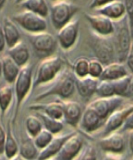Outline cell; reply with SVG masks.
I'll return each mask as SVG.
<instances>
[{
  "label": "cell",
  "mask_w": 133,
  "mask_h": 160,
  "mask_svg": "<svg viewBox=\"0 0 133 160\" xmlns=\"http://www.w3.org/2000/svg\"><path fill=\"white\" fill-rule=\"evenodd\" d=\"M48 88L36 96L35 101H40L50 96L57 95L63 98H68L74 94L76 85L73 72L68 68L62 69L58 75L50 82Z\"/></svg>",
  "instance_id": "cell-1"
},
{
  "label": "cell",
  "mask_w": 133,
  "mask_h": 160,
  "mask_svg": "<svg viewBox=\"0 0 133 160\" xmlns=\"http://www.w3.org/2000/svg\"><path fill=\"white\" fill-rule=\"evenodd\" d=\"M114 32L112 36L116 50L117 62L124 63L132 42V36L127 16L114 22Z\"/></svg>",
  "instance_id": "cell-2"
},
{
  "label": "cell",
  "mask_w": 133,
  "mask_h": 160,
  "mask_svg": "<svg viewBox=\"0 0 133 160\" xmlns=\"http://www.w3.org/2000/svg\"><path fill=\"white\" fill-rule=\"evenodd\" d=\"M62 58L56 55L46 57L39 64L34 79L33 80V89L41 85L52 82L62 70L63 66Z\"/></svg>",
  "instance_id": "cell-3"
},
{
  "label": "cell",
  "mask_w": 133,
  "mask_h": 160,
  "mask_svg": "<svg viewBox=\"0 0 133 160\" xmlns=\"http://www.w3.org/2000/svg\"><path fill=\"white\" fill-rule=\"evenodd\" d=\"M33 67L29 64L21 68L19 74L15 82V94L16 106L13 123L16 120L20 108L25 98L33 88Z\"/></svg>",
  "instance_id": "cell-4"
},
{
  "label": "cell",
  "mask_w": 133,
  "mask_h": 160,
  "mask_svg": "<svg viewBox=\"0 0 133 160\" xmlns=\"http://www.w3.org/2000/svg\"><path fill=\"white\" fill-rule=\"evenodd\" d=\"M80 11V8L70 0H57L50 8L52 24L57 30L71 21L72 17Z\"/></svg>",
  "instance_id": "cell-5"
},
{
  "label": "cell",
  "mask_w": 133,
  "mask_h": 160,
  "mask_svg": "<svg viewBox=\"0 0 133 160\" xmlns=\"http://www.w3.org/2000/svg\"><path fill=\"white\" fill-rule=\"evenodd\" d=\"M91 46L96 58L104 66L117 62L116 50L112 36H101L93 32Z\"/></svg>",
  "instance_id": "cell-6"
},
{
  "label": "cell",
  "mask_w": 133,
  "mask_h": 160,
  "mask_svg": "<svg viewBox=\"0 0 133 160\" xmlns=\"http://www.w3.org/2000/svg\"><path fill=\"white\" fill-rule=\"evenodd\" d=\"M12 19L25 31L31 34L46 31L48 27L46 18L28 10L16 13Z\"/></svg>",
  "instance_id": "cell-7"
},
{
  "label": "cell",
  "mask_w": 133,
  "mask_h": 160,
  "mask_svg": "<svg viewBox=\"0 0 133 160\" xmlns=\"http://www.w3.org/2000/svg\"><path fill=\"white\" fill-rule=\"evenodd\" d=\"M28 37L33 48L40 55L50 56L57 48V39L50 32L28 33Z\"/></svg>",
  "instance_id": "cell-8"
},
{
  "label": "cell",
  "mask_w": 133,
  "mask_h": 160,
  "mask_svg": "<svg viewBox=\"0 0 133 160\" xmlns=\"http://www.w3.org/2000/svg\"><path fill=\"white\" fill-rule=\"evenodd\" d=\"M124 98L118 96L99 97L92 101L88 106L94 110L105 122L113 112L121 107Z\"/></svg>",
  "instance_id": "cell-9"
},
{
  "label": "cell",
  "mask_w": 133,
  "mask_h": 160,
  "mask_svg": "<svg viewBox=\"0 0 133 160\" xmlns=\"http://www.w3.org/2000/svg\"><path fill=\"white\" fill-rule=\"evenodd\" d=\"M133 112V104H129L119 108L113 112L105 120L104 128L102 132V137L120 129L127 117Z\"/></svg>",
  "instance_id": "cell-10"
},
{
  "label": "cell",
  "mask_w": 133,
  "mask_h": 160,
  "mask_svg": "<svg viewBox=\"0 0 133 160\" xmlns=\"http://www.w3.org/2000/svg\"><path fill=\"white\" fill-rule=\"evenodd\" d=\"M79 21L72 19L58 30L57 42L64 50H69L75 44L78 35Z\"/></svg>",
  "instance_id": "cell-11"
},
{
  "label": "cell",
  "mask_w": 133,
  "mask_h": 160,
  "mask_svg": "<svg viewBox=\"0 0 133 160\" xmlns=\"http://www.w3.org/2000/svg\"><path fill=\"white\" fill-rule=\"evenodd\" d=\"M84 17L89 23L93 32L101 36H112L114 32V22L101 14L85 13Z\"/></svg>",
  "instance_id": "cell-12"
},
{
  "label": "cell",
  "mask_w": 133,
  "mask_h": 160,
  "mask_svg": "<svg viewBox=\"0 0 133 160\" xmlns=\"http://www.w3.org/2000/svg\"><path fill=\"white\" fill-rule=\"evenodd\" d=\"M83 139L75 132L63 145L60 151L55 157L56 160H74L80 152L83 146Z\"/></svg>",
  "instance_id": "cell-13"
},
{
  "label": "cell",
  "mask_w": 133,
  "mask_h": 160,
  "mask_svg": "<svg viewBox=\"0 0 133 160\" xmlns=\"http://www.w3.org/2000/svg\"><path fill=\"white\" fill-rule=\"evenodd\" d=\"M100 147L108 154H120L125 150V141L121 132H113L101 137L99 142Z\"/></svg>",
  "instance_id": "cell-14"
},
{
  "label": "cell",
  "mask_w": 133,
  "mask_h": 160,
  "mask_svg": "<svg viewBox=\"0 0 133 160\" xmlns=\"http://www.w3.org/2000/svg\"><path fill=\"white\" fill-rule=\"evenodd\" d=\"M76 132H72L63 135L56 136L53 138L52 141L41 150L35 160H48L56 156L60 151L64 143L75 134Z\"/></svg>",
  "instance_id": "cell-15"
},
{
  "label": "cell",
  "mask_w": 133,
  "mask_h": 160,
  "mask_svg": "<svg viewBox=\"0 0 133 160\" xmlns=\"http://www.w3.org/2000/svg\"><path fill=\"white\" fill-rule=\"evenodd\" d=\"M94 11L113 22L117 21L127 15L124 3L120 0H114Z\"/></svg>",
  "instance_id": "cell-16"
},
{
  "label": "cell",
  "mask_w": 133,
  "mask_h": 160,
  "mask_svg": "<svg viewBox=\"0 0 133 160\" xmlns=\"http://www.w3.org/2000/svg\"><path fill=\"white\" fill-rule=\"evenodd\" d=\"M62 104L65 122L72 127H76L82 116L80 105L77 102L72 101H63Z\"/></svg>",
  "instance_id": "cell-17"
},
{
  "label": "cell",
  "mask_w": 133,
  "mask_h": 160,
  "mask_svg": "<svg viewBox=\"0 0 133 160\" xmlns=\"http://www.w3.org/2000/svg\"><path fill=\"white\" fill-rule=\"evenodd\" d=\"M99 79L89 76L81 78H75L76 88L78 94L84 98H91L95 92Z\"/></svg>",
  "instance_id": "cell-18"
},
{
  "label": "cell",
  "mask_w": 133,
  "mask_h": 160,
  "mask_svg": "<svg viewBox=\"0 0 133 160\" xmlns=\"http://www.w3.org/2000/svg\"><path fill=\"white\" fill-rule=\"evenodd\" d=\"M30 110L43 112L46 116L59 121H62L63 119V110L62 102L32 104L30 106Z\"/></svg>",
  "instance_id": "cell-19"
},
{
  "label": "cell",
  "mask_w": 133,
  "mask_h": 160,
  "mask_svg": "<svg viewBox=\"0 0 133 160\" xmlns=\"http://www.w3.org/2000/svg\"><path fill=\"white\" fill-rule=\"evenodd\" d=\"M8 55L11 57L20 68H22L28 64L30 53L28 45L21 40L9 49Z\"/></svg>",
  "instance_id": "cell-20"
},
{
  "label": "cell",
  "mask_w": 133,
  "mask_h": 160,
  "mask_svg": "<svg viewBox=\"0 0 133 160\" xmlns=\"http://www.w3.org/2000/svg\"><path fill=\"white\" fill-rule=\"evenodd\" d=\"M2 26L6 46H7L9 49L21 41L19 30L16 23L12 21V18L8 17H5L3 20Z\"/></svg>",
  "instance_id": "cell-21"
},
{
  "label": "cell",
  "mask_w": 133,
  "mask_h": 160,
  "mask_svg": "<svg viewBox=\"0 0 133 160\" xmlns=\"http://www.w3.org/2000/svg\"><path fill=\"white\" fill-rule=\"evenodd\" d=\"M127 75H129L128 69L124 63L114 62L104 66L103 74L99 79L114 81Z\"/></svg>",
  "instance_id": "cell-22"
},
{
  "label": "cell",
  "mask_w": 133,
  "mask_h": 160,
  "mask_svg": "<svg viewBox=\"0 0 133 160\" xmlns=\"http://www.w3.org/2000/svg\"><path fill=\"white\" fill-rule=\"evenodd\" d=\"M104 123V120L100 118L94 110L87 106L82 116L83 129L87 132H92L97 130Z\"/></svg>",
  "instance_id": "cell-23"
},
{
  "label": "cell",
  "mask_w": 133,
  "mask_h": 160,
  "mask_svg": "<svg viewBox=\"0 0 133 160\" xmlns=\"http://www.w3.org/2000/svg\"><path fill=\"white\" fill-rule=\"evenodd\" d=\"M2 76L7 84L14 83L21 68L8 55L2 58Z\"/></svg>",
  "instance_id": "cell-24"
},
{
  "label": "cell",
  "mask_w": 133,
  "mask_h": 160,
  "mask_svg": "<svg viewBox=\"0 0 133 160\" xmlns=\"http://www.w3.org/2000/svg\"><path fill=\"white\" fill-rule=\"evenodd\" d=\"M24 10H28L41 15L44 18L49 14V8L46 0H24L18 4Z\"/></svg>",
  "instance_id": "cell-25"
},
{
  "label": "cell",
  "mask_w": 133,
  "mask_h": 160,
  "mask_svg": "<svg viewBox=\"0 0 133 160\" xmlns=\"http://www.w3.org/2000/svg\"><path fill=\"white\" fill-rule=\"evenodd\" d=\"M19 148L16 139L13 135L11 124L8 123L6 131V140L4 148V155L7 159H10L18 154Z\"/></svg>",
  "instance_id": "cell-26"
},
{
  "label": "cell",
  "mask_w": 133,
  "mask_h": 160,
  "mask_svg": "<svg viewBox=\"0 0 133 160\" xmlns=\"http://www.w3.org/2000/svg\"><path fill=\"white\" fill-rule=\"evenodd\" d=\"M131 74L125 76L113 81L115 95L123 98L131 97Z\"/></svg>",
  "instance_id": "cell-27"
},
{
  "label": "cell",
  "mask_w": 133,
  "mask_h": 160,
  "mask_svg": "<svg viewBox=\"0 0 133 160\" xmlns=\"http://www.w3.org/2000/svg\"><path fill=\"white\" fill-rule=\"evenodd\" d=\"M37 115V117L41 119L44 129L52 133L54 135L58 134L63 130V123L62 121L53 119L43 114V112H38Z\"/></svg>",
  "instance_id": "cell-28"
},
{
  "label": "cell",
  "mask_w": 133,
  "mask_h": 160,
  "mask_svg": "<svg viewBox=\"0 0 133 160\" xmlns=\"http://www.w3.org/2000/svg\"><path fill=\"white\" fill-rule=\"evenodd\" d=\"M13 97V89L11 85L7 84L0 87V112L3 116L8 110Z\"/></svg>",
  "instance_id": "cell-29"
},
{
  "label": "cell",
  "mask_w": 133,
  "mask_h": 160,
  "mask_svg": "<svg viewBox=\"0 0 133 160\" xmlns=\"http://www.w3.org/2000/svg\"><path fill=\"white\" fill-rule=\"evenodd\" d=\"M39 153V149L31 138L23 141L19 150V154L28 160H35Z\"/></svg>",
  "instance_id": "cell-30"
},
{
  "label": "cell",
  "mask_w": 133,
  "mask_h": 160,
  "mask_svg": "<svg viewBox=\"0 0 133 160\" xmlns=\"http://www.w3.org/2000/svg\"><path fill=\"white\" fill-rule=\"evenodd\" d=\"M25 128L30 138H33L43 129V125L39 117L30 115L26 118Z\"/></svg>",
  "instance_id": "cell-31"
},
{
  "label": "cell",
  "mask_w": 133,
  "mask_h": 160,
  "mask_svg": "<svg viewBox=\"0 0 133 160\" xmlns=\"http://www.w3.org/2000/svg\"><path fill=\"white\" fill-rule=\"evenodd\" d=\"M95 93L99 97H110L116 96L113 81L99 79Z\"/></svg>",
  "instance_id": "cell-32"
},
{
  "label": "cell",
  "mask_w": 133,
  "mask_h": 160,
  "mask_svg": "<svg viewBox=\"0 0 133 160\" xmlns=\"http://www.w3.org/2000/svg\"><path fill=\"white\" fill-rule=\"evenodd\" d=\"M89 60L84 57L77 59L72 67V72L75 78H81L89 76Z\"/></svg>",
  "instance_id": "cell-33"
},
{
  "label": "cell",
  "mask_w": 133,
  "mask_h": 160,
  "mask_svg": "<svg viewBox=\"0 0 133 160\" xmlns=\"http://www.w3.org/2000/svg\"><path fill=\"white\" fill-rule=\"evenodd\" d=\"M54 137V135L52 133L45 129H43V130L36 137L33 138V141L37 148L41 151L52 141Z\"/></svg>",
  "instance_id": "cell-34"
},
{
  "label": "cell",
  "mask_w": 133,
  "mask_h": 160,
  "mask_svg": "<svg viewBox=\"0 0 133 160\" xmlns=\"http://www.w3.org/2000/svg\"><path fill=\"white\" fill-rule=\"evenodd\" d=\"M104 66L97 58L91 60L89 62V76L99 79L103 74Z\"/></svg>",
  "instance_id": "cell-35"
},
{
  "label": "cell",
  "mask_w": 133,
  "mask_h": 160,
  "mask_svg": "<svg viewBox=\"0 0 133 160\" xmlns=\"http://www.w3.org/2000/svg\"><path fill=\"white\" fill-rule=\"evenodd\" d=\"M123 3L125 7L126 13H127V16L128 17L132 36H133V0H124Z\"/></svg>",
  "instance_id": "cell-36"
},
{
  "label": "cell",
  "mask_w": 133,
  "mask_h": 160,
  "mask_svg": "<svg viewBox=\"0 0 133 160\" xmlns=\"http://www.w3.org/2000/svg\"><path fill=\"white\" fill-rule=\"evenodd\" d=\"M81 160H97V153L95 148L89 146L84 152Z\"/></svg>",
  "instance_id": "cell-37"
},
{
  "label": "cell",
  "mask_w": 133,
  "mask_h": 160,
  "mask_svg": "<svg viewBox=\"0 0 133 160\" xmlns=\"http://www.w3.org/2000/svg\"><path fill=\"white\" fill-rule=\"evenodd\" d=\"M122 132L131 131L133 130V112L126 118L124 123L120 128Z\"/></svg>",
  "instance_id": "cell-38"
},
{
  "label": "cell",
  "mask_w": 133,
  "mask_h": 160,
  "mask_svg": "<svg viewBox=\"0 0 133 160\" xmlns=\"http://www.w3.org/2000/svg\"><path fill=\"white\" fill-rule=\"evenodd\" d=\"M125 62L126 65H127L126 66H127L128 70L130 71L131 74H133V40L129 51L128 52L127 58H126Z\"/></svg>",
  "instance_id": "cell-39"
},
{
  "label": "cell",
  "mask_w": 133,
  "mask_h": 160,
  "mask_svg": "<svg viewBox=\"0 0 133 160\" xmlns=\"http://www.w3.org/2000/svg\"><path fill=\"white\" fill-rule=\"evenodd\" d=\"M112 1L114 0H91L89 5V8L90 9L95 10Z\"/></svg>",
  "instance_id": "cell-40"
},
{
  "label": "cell",
  "mask_w": 133,
  "mask_h": 160,
  "mask_svg": "<svg viewBox=\"0 0 133 160\" xmlns=\"http://www.w3.org/2000/svg\"><path fill=\"white\" fill-rule=\"evenodd\" d=\"M6 140V132L0 122V156L4 154V148Z\"/></svg>",
  "instance_id": "cell-41"
},
{
  "label": "cell",
  "mask_w": 133,
  "mask_h": 160,
  "mask_svg": "<svg viewBox=\"0 0 133 160\" xmlns=\"http://www.w3.org/2000/svg\"><path fill=\"white\" fill-rule=\"evenodd\" d=\"M6 46V42L4 36V33L3 30V26L2 24L0 22V53L2 52Z\"/></svg>",
  "instance_id": "cell-42"
},
{
  "label": "cell",
  "mask_w": 133,
  "mask_h": 160,
  "mask_svg": "<svg viewBox=\"0 0 133 160\" xmlns=\"http://www.w3.org/2000/svg\"><path fill=\"white\" fill-rule=\"evenodd\" d=\"M103 160H122V159L117 157L116 156H114L113 154H108H108L106 155L103 158Z\"/></svg>",
  "instance_id": "cell-43"
},
{
  "label": "cell",
  "mask_w": 133,
  "mask_h": 160,
  "mask_svg": "<svg viewBox=\"0 0 133 160\" xmlns=\"http://www.w3.org/2000/svg\"><path fill=\"white\" fill-rule=\"evenodd\" d=\"M129 148L131 152L133 154V130L129 131Z\"/></svg>",
  "instance_id": "cell-44"
},
{
  "label": "cell",
  "mask_w": 133,
  "mask_h": 160,
  "mask_svg": "<svg viewBox=\"0 0 133 160\" xmlns=\"http://www.w3.org/2000/svg\"><path fill=\"white\" fill-rule=\"evenodd\" d=\"M8 160H28V159H25V158H24L23 156H22L18 153V154L16 156H15V157H13L12 158H11V159H8Z\"/></svg>",
  "instance_id": "cell-45"
},
{
  "label": "cell",
  "mask_w": 133,
  "mask_h": 160,
  "mask_svg": "<svg viewBox=\"0 0 133 160\" xmlns=\"http://www.w3.org/2000/svg\"><path fill=\"white\" fill-rule=\"evenodd\" d=\"M6 2H7V0H0V11L3 9V7L5 5Z\"/></svg>",
  "instance_id": "cell-46"
},
{
  "label": "cell",
  "mask_w": 133,
  "mask_h": 160,
  "mask_svg": "<svg viewBox=\"0 0 133 160\" xmlns=\"http://www.w3.org/2000/svg\"><path fill=\"white\" fill-rule=\"evenodd\" d=\"M131 95L133 96V74H131Z\"/></svg>",
  "instance_id": "cell-47"
},
{
  "label": "cell",
  "mask_w": 133,
  "mask_h": 160,
  "mask_svg": "<svg viewBox=\"0 0 133 160\" xmlns=\"http://www.w3.org/2000/svg\"><path fill=\"white\" fill-rule=\"evenodd\" d=\"M2 76V58H0V77Z\"/></svg>",
  "instance_id": "cell-48"
},
{
  "label": "cell",
  "mask_w": 133,
  "mask_h": 160,
  "mask_svg": "<svg viewBox=\"0 0 133 160\" xmlns=\"http://www.w3.org/2000/svg\"><path fill=\"white\" fill-rule=\"evenodd\" d=\"M14 1H15V2L16 4H19V3H21V2H24V0H14Z\"/></svg>",
  "instance_id": "cell-49"
},
{
  "label": "cell",
  "mask_w": 133,
  "mask_h": 160,
  "mask_svg": "<svg viewBox=\"0 0 133 160\" xmlns=\"http://www.w3.org/2000/svg\"><path fill=\"white\" fill-rule=\"evenodd\" d=\"M48 160H56V158H51V159H48Z\"/></svg>",
  "instance_id": "cell-50"
},
{
  "label": "cell",
  "mask_w": 133,
  "mask_h": 160,
  "mask_svg": "<svg viewBox=\"0 0 133 160\" xmlns=\"http://www.w3.org/2000/svg\"><path fill=\"white\" fill-rule=\"evenodd\" d=\"M53 2H55V1H57V0H52Z\"/></svg>",
  "instance_id": "cell-51"
},
{
  "label": "cell",
  "mask_w": 133,
  "mask_h": 160,
  "mask_svg": "<svg viewBox=\"0 0 133 160\" xmlns=\"http://www.w3.org/2000/svg\"><path fill=\"white\" fill-rule=\"evenodd\" d=\"M131 160H133V158H132V159H131Z\"/></svg>",
  "instance_id": "cell-52"
},
{
  "label": "cell",
  "mask_w": 133,
  "mask_h": 160,
  "mask_svg": "<svg viewBox=\"0 0 133 160\" xmlns=\"http://www.w3.org/2000/svg\"><path fill=\"white\" fill-rule=\"evenodd\" d=\"M0 160H2V159H1V158H0Z\"/></svg>",
  "instance_id": "cell-53"
},
{
  "label": "cell",
  "mask_w": 133,
  "mask_h": 160,
  "mask_svg": "<svg viewBox=\"0 0 133 160\" xmlns=\"http://www.w3.org/2000/svg\"><path fill=\"white\" fill-rule=\"evenodd\" d=\"M132 38H133V36H132Z\"/></svg>",
  "instance_id": "cell-54"
}]
</instances>
